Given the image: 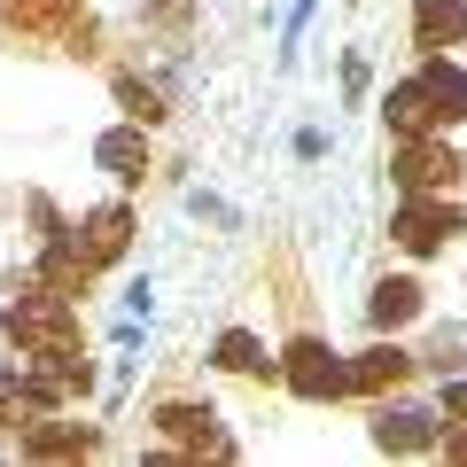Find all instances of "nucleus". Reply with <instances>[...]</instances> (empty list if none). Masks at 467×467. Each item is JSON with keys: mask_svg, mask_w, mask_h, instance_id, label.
Masks as SVG:
<instances>
[{"mask_svg": "<svg viewBox=\"0 0 467 467\" xmlns=\"http://www.w3.org/2000/svg\"><path fill=\"white\" fill-rule=\"evenodd\" d=\"M281 382L296 389L304 405H327V398H350V367L335 358L319 335H296V343L281 350Z\"/></svg>", "mask_w": 467, "mask_h": 467, "instance_id": "3", "label": "nucleus"}, {"mask_svg": "<svg viewBox=\"0 0 467 467\" xmlns=\"http://www.w3.org/2000/svg\"><path fill=\"white\" fill-rule=\"evenodd\" d=\"M211 358H218L226 374H265V367H273V358H265V343H257L250 327H226V335L211 343Z\"/></svg>", "mask_w": 467, "mask_h": 467, "instance_id": "16", "label": "nucleus"}, {"mask_svg": "<svg viewBox=\"0 0 467 467\" xmlns=\"http://www.w3.org/2000/svg\"><path fill=\"white\" fill-rule=\"evenodd\" d=\"M389 171H398L405 195H451L460 187V149H444L436 133H398V156H389Z\"/></svg>", "mask_w": 467, "mask_h": 467, "instance_id": "2", "label": "nucleus"}, {"mask_svg": "<svg viewBox=\"0 0 467 467\" xmlns=\"http://www.w3.org/2000/svg\"><path fill=\"white\" fill-rule=\"evenodd\" d=\"M451 460H467V429H451Z\"/></svg>", "mask_w": 467, "mask_h": 467, "instance_id": "20", "label": "nucleus"}, {"mask_svg": "<svg viewBox=\"0 0 467 467\" xmlns=\"http://www.w3.org/2000/svg\"><path fill=\"white\" fill-rule=\"evenodd\" d=\"M156 429H164L171 444H187V451H226V436H218V413H211V405L171 398V405H156Z\"/></svg>", "mask_w": 467, "mask_h": 467, "instance_id": "8", "label": "nucleus"}, {"mask_svg": "<svg viewBox=\"0 0 467 467\" xmlns=\"http://www.w3.org/2000/svg\"><path fill=\"white\" fill-rule=\"evenodd\" d=\"M367 312H374V327H405V319H420V281H382V288H374V296H367Z\"/></svg>", "mask_w": 467, "mask_h": 467, "instance_id": "14", "label": "nucleus"}, {"mask_svg": "<svg viewBox=\"0 0 467 467\" xmlns=\"http://www.w3.org/2000/svg\"><path fill=\"white\" fill-rule=\"evenodd\" d=\"M451 39H467V8L460 0H413V47L444 55Z\"/></svg>", "mask_w": 467, "mask_h": 467, "instance_id": "10", "label": "nucleus"}, {"mask_svg": "<svg viewBox=\"0 0 467 467\" xmlns=\"http://www.w3.org/2000/svg\"><path fill=\"white\" fill-rule=\"evenodd\" d=\"M436 436H444V420H436V413H405V405L374 420V444H382V451H429Z\"/></svg>", "mask_w": 467, "mask_h": 467, "instance_id": "11", "label": "nucleus"}, {"mask_svg": "<svg viewBox=\"0 0 467 467\" xmlns=\"http://www.w3.org/2000/svg\"><path fill=\"white\" fill-rule=\"evenodd\" d=\"M405 374H413V358H405L398 343H374V350L350 358V389H358V398H382V389H398Z\"/></svg>", "mask_w": 467, "mask_h": 467, "instance_id": "9", "label": "nucleus"}, {"mask_svg": "<svg viewBox=\"0 0 467 467\" xmlns=\"http://www.w3.org/2000/svg\"><path fill=\"white\" fill-rule=\"evenodd\" d=\"M0 16L16 24V32H39V39H78L86 0H0Z\"/></svg>", "mask_w": 467, "mask_h": 467, "instance_id": "6", "label": "nucleus"}, {"mask_svg": "<svg viewBox=\"0 0 467 467\" xmlns=\"http://www.w3.org/2000/svg\"><path fill=\"white\" fill-rule=\"evenodd\" d=\"M444 429H467V382H444Z\"/></svg>", "mask_w": 467, "mask_h": 467, "instance_id": "19", "label": "nucleus"}, {"mask_svg": "<svg viewBox=\"0 0 467 467\" xmlns=\"http://www.w3.org/2000/svg\"><path fill=\"white\" fill-rule=\"evenodd\" d=\"M70 242H78L86 273L117 265V257H125V242H133V211H125V202H101V211H86V226L70 234Z\"/></svg>", "mask_w": 467, "mask_h": 467, "instance_id": "5", "label": "nucleus"}, {"mask_svg": "<svg viewBox=\"0 0 467 467\" xmlns=\"http://www.w3.org/2000/svg\"><path fill=\"white\" fill-rule=\"evenodd\" d=\"M389 234H398L413 257H429V250H444V242H460V234H467V211L451 195H405L398 218H389Z\"/></svg>", "mask_w": 467, "mask_h": 467, "instance_id": "4", "label": "nucleus"}, {"mask_svg": "<svg viewBox=\"0 0 467 467\" xmlns=\"http://www.w3.org/2000/svg\"><path fill=\"white\" fill-rule=\"evenodd\" d=\"M117 101L133 109V125H156V117H164V101H156V94H149L140 78H117Z\"/></svg>", "mask_w": 467, "mask_h": 467, "instance_id": "17", "label": "nucleus"}, {"mask_svg": "<svg viewBox=\"0 0 467 467\" xmlns=\"http://www.w3.org/2000/svg\"><path fill=\"white\" fill-rule=\"evenodd\" d=\"M8 335H16V350H24V358H39V367H70V358H78V304L55 296V288L16 296Z\"/></svg>", "mask_w": 467, "mask_h": 467, "instance_id": "1", "label": "nucleus"}, {"mask_svg": "<svg viewBox=\"0 0 467 467\" xmlns=\"http://www.w3.org/2000/svg\"><path fill=\"white\" fill-rule=\"evenodd\" d=\"M389 133H436V125H444V117H436V101H429V86L420 78H405V86H389Z\"/></svg>", "mask_w": 467, "mask_h": 467, "instance_id": "13", "label": "nucleus"}, {"mask_svg": "<svg viewBox=\"0 0 467 467\" xmlns=\"http://www.w3.org/2000/svg\"><path fill=\"white\" fill-rule=\"evenodd\" d=\"M101 436L86 429V420H63V413H32V429H24V451L32 460H78V451H94Z\"/></svg>", "mask_w": 467, "mask_h": 467, "instance_id": "7", "label": "nucleus"}, {"mask_svg": "<svg viewBox=\"0 0 467 467\" xmlns=\"http://www.w3.org/2000/svg\"><path fill=\"white\" fill-rule=\"evenodd\" d=\"M16 420H32V398H24L16 367H8V374H0V429H16Z\"/></svg>", "mask_w": 467, "mask_h": 467, "instance_id": "18", "label": "nucleus"}, {"mask_svg": "<svg viewBox=\"0 0 467 467\" xmlns=\"http://www.w3.org/2000/svg\"><path fill=\"white\" fill-rule=\"evenodd\" d=\"M94 164L109 171V180H140V171H149V140H140V125L101 133V140H94Z\"/></svg>", "mask_w": 467, "mask_h": 467, "instance_id": "12", "label": "nucleus"}, {"mask_svg": "<svg viewBox=\"0 0 467 467\" xmlns=\"http://www.w3.org/2000/svg\"><path fill=\"white\" fill-rule=\"evenodd\" d=\"M420 86H429V101H436V117H444V125H451V117H467V78H460V70L444 63V55H429Z\"/></svg>", "mask_w": 467, "mask_h": 467, "instance_id": "15", "label": "nucleus"}]
</instances>
